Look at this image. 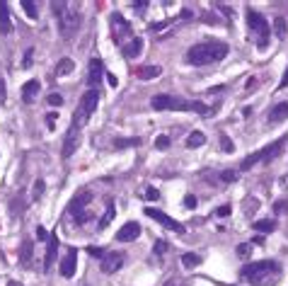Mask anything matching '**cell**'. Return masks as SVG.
<instances>
[{
    "label": "cell",
    "instance_id": "19",
    "mask_svg": "<svg viewBox=\"0 0 288 286\" xmlns=\"http://www.w3.org/2000/svg\"><path fill=\"white\" fill-rule=\"evenodd\" d=\"M288 116V102H279L269 109V124H281Z\"/></svg>",
    "mask_w": 288,
    "mask_h": 286
},
{
    "label": "cell",
    "instance_id": "27",
    "mask_svg": "<svg viewBox=\"0 0 288 286\" xmlns=\"http://www.w3.org/2000/svg\"><path fill=\"white\" fill-rule=\"evenodd\" d=\"M254 230H259V233H271V230H276V221H274V218L254 221Z\"/></svg>",
    "mask_w": 288,
    "mask_h": 286
},
{
    "label": "cell",
    "instance_id": "47",
    "mask_svg": "<svg viewBox=\"0 0 288 286\" xmlns=\"http://www.w3.org/2000/svg\"><path fill=\"white\" fill-rule=\"evenodd\" d=\"M250 245H237V255H242V257H245V255H250Z\"/></svg>",
    "mask_w": 288,
    "mask_h": 286
},
{
    "label": "cell",
    "instance_id": "21",
    "mask_svg": "<svg viewBox=\"0 0 288 286\" xmlns=\"http://www.w3.org/2000/svg\"><path fill=\"white\" fill-rule=\"evenodd\" d=\"M32 255H34V243L27 238V240H22V248H19V262L24 267H29L32 265Z\"/></svg>",
    "mask_w": 288,
    "mask_h": 286
},
{
    "label": "cell",
    "instance_id": "45",
    "mask_svg": "<svg viewBox=\"0 0 288 286\" xmlns=\"http://www.w3.org/2000/svg\"><path fill=\"white\" fill-rule=\"evenodd\" d=\"M107 83L111 85V88H116V85H119V78L114 76V73H107Z\"/></svg>",
    "mask_w": 288,
    "mask_h": 286
},
{
    "label": "cell",
    "instance_id": "1",
    "mask_svg": "<svg viewBox=\"0 0 288 286\" xmlns=\"http://www.w3.org/2000/svg\"><path fill=\"white\" fill-rule=\"evenodd\" d=\"M281 267L279 262H271V260H262V262H250L240 269V277L242 282L252 286H274L281 277Z\"/></svg>",
    "mask_w": 288,
    "mask_h": 286
},
{
    "label": "cell",
    "instance_id": "10",
    "mask_svg": "<svg viewBox=\"0 0 288 286\" xmlns=\"http://www.w3.org/2000/svg\"><path fill=\"white\" fill-rule=\"evenodd\" d=\"M121 267H124V255H121V252H107V255L99 260V269H102L104 274H114V272H119Z\"/></svg>",
    "mask_w": 288,
    "mask_h": 286
},
{
    "label": "cell",
    "instance_id": "43",
    "mask_svg": "<svg viewBox=\"0 0 288 286\" xmlns=\"http://www.w3.org/2000/svg\"><path fill=\"white\" fill-rule=\"evenodd\" d=\"M88 252H90L92 257H99V260L104 257V250H102V248H88Z\"/></svg>",
    "mask_w": 288,
    "mask_h": 286
},
{
    "label": "cell",
    "instance_id": "24",
    "mask_svg": "<svg viewBox=\"0 0 288 286\" xmlns=\"http://www.w3.org/2000/svg\"><path fill=\"white\" fill-rule=\"evenodd\" d=\"M114 216H116V206H114V204L109 201V204H107V211H104V216H102V221L97 223V228H99V230H104V228H107V226H109V223L114 221Z\"/></svg>",
    "mask_w": 288,
    "mask_h": 286
},
{
    "label": "cell",
    "instance_id": "50",
    "mask_svg": "<svg viewBox=\"0 0 288 286\" xmlns=\"http://www.w3.org/2000/svg\"><path fill=\"white\" fill-rule=\"evenodd\" d=\"M216 213H218V216H228V213H230V206H220Z\"/></svg>",
    "mask_w": 288,
    "mask_h": 286
},
{
    "label": "cell",
    "instance_id": "4",
    "mask_svg": "<svg viewBox=\"0 0 288 286\" xmlns=\"http://www.w3.org/2000/svg\"><path fill=\"white\" fill-rule=\"evenodd\" d=\"M54 7V15L58 17V29H61V37L71 39L78 27H80V15L68 7V2H51Z\"/></svg>",
    "mask_w": 288,
    "mask_h": 286
},
{
    "label": "cell",
    "instance_id": "37",
    "mask_svg": "<svg viewBox=\"0 0 288 286\" xmlns=\"http://www.w3.org/2000/svg\"><path fill=\"white\" fill-rule=\"evenodd\" d=\"M148 5H150L148 0H136V2H133V10H136L138 15H143L145 10H148Z\"/></svg>",
    "mask_w": 288,
    "mask_h": 286
},
{
    "label": "cell",
    "instance_id": "3",
    "mask_svg": "<svg viewBox=\"0 0 288 286\" xmlns=\"http://www.w3.org/2000/svg\"><path fill=\"white\" fill-rule=\"evenodd\" d=\"M150 107L158 112H196V114H211V107L203 102H192V99H180L170 95H155L150 99Z\"/></svg>",
    "mask_w": 288,
    "mask_h": 286
},
{
    "label": "cell",
    "instance_id": "51",
    "mask_svg": "<svg viewBox=\"0 0 288 286\" xmlns=\"http://www.w3.org/2000/svg\"><path fill=\"white\" fill-rule=\"evenodd\" d=\"M286 209H288V201H279V204H276V211H279V213L286 211Z\"/></svg>",
    "mask_w": 288,
    "mask_h": 286
},
{
    "label": "cell",
    "instance_id": "26",
    "mask_svg": "<svg viewBox=\"0 0 288 286\" xmlns=\"http://www.w3.org/2000/svg\"><path fill=\"white\" fill-rule=\"evenodd\" d=\"M136 146H141V138H116V141H114V148H116V151L136 148Z\"/></svg>",
    "mask_w": 288,
    "mask_h": 286
},
{
    "label": "cell",
    "instance_id": "48",
    "mask_svg": "<svg viewBox=\"0 0 288 286\" xmlns=\"http://www.w3.org/2000/svg\"><path fill=\"white\" fill-rule=\"evenodd\" d=\"M284 88H288V68L284 73V78H281V83H279V90H284Z\"/></svg>",
    "mask_w": 288,
    "mask_h": 286
},
{
    "label": "cell",
    "instance_id": "9",
    "mask_svg": "<svg viewBox=\"0 0 288 286\" xmlns=\"http://www.w3.org/2000/svg\"><path fill=\"white\" fill-rule=\"evenodd\" d=\"M145 216H150L155 223H160L162 228H167V230H175V233H184V226L182 223H177L175 218H170L167 213H162V211H158V209H145Z\"/></svg>",
    "mask_w": 288,
    "mask_h": 286
},
{
    "label": "cell",
    "instance_id": "16",
    "mask_svg": "<svg viewBox=\"0 0 288 286\" xmlns=\"http://www.w3.org/2000/svg\"><path fill=\"white\" fill-rule=\"evenodd\" d=\"M121 51H124V56H126L128 61H133V58H138V56H141V54H143V39H141V37L128 39L126 44H121Z\"/></svg>",
    "mask_w": 288,
    "mask_h": 286
},
{
    "label": "cell",
    "instance_id": "32",
    "mask_svg": "<svg viewBox=\"0 0 288 286\" xmlns=\"http://www.w3.org/2000/svg\"><path fill=\"white\" fill-rule=\"evenodd\" d=\"M32 66H34V49H27V54H24V58H22V68L29 71Z\"/></svg>",
    "mask_w": 288,
    "mask_h": 286
},
{
    "label": "cell",
    "instance_id": "6",
    "mask_svg": "<svg viewBox=\"0 0 288 286\" xmlns=\"http://www.w3.org/2000/svg\"><path fill=\"white\" fill-rule=\"evenodd\" d=\"M247 24H250V32L257 34V49H259V51H267L269 34H271V24L267 22V17L259 15L257 10H247Z\"/></svg>",
    "mask_w": 288,
    "mask_h": 286
},
{
    "label": "cell",
    "instance_id": "23",
    "mask_svg": "<svg viewBox=\"0 0 288 286\" xmlns=\"http://www.w3.org/2000/svg\"><path fill=\"white\" fill-rule=\"evenodd\" d=\"M162 73L160 66H141L138 71H136V76L141 78V80H150V78H158Z\"/></svg>",
    "mask_w": 288,
    "mask_h": 286
},
{
    "label": "cell",
    "instance_id": "28",
    "mask_svg": "<svg viewBox=\"0 0 288 286\" xmlns=\"http://www.w3.org/2000/svg\"><path fill=\"white\" fill-rule=\"evenodd\" d=\"M206 143V136L201 134V131H194V134H189L187 138V148H201Z\"/></svg>",
    "mask_w": 288,
    "mask_h": 286
},
{
    "label": "cell",
    "instance_id": "29",
    "mask_svg": "<svg viewBox=\"0 0 288 286\" xmlns=\"http://www.w3.org/2000/svg\"><path fill=\"white\" fill-rule=\"evenodd\" d=\"M19 5H22V10H24V15H27V17H32V19L39 17V10H36L34 0H22Z\"/></svg>",
    "mask_w": 288,
    "mask_h": 286
},
{
    "label": "cell",
    "instance_id": "20",
    "mask_svg": "<svg viewBox=\"0 0 288 286\" xmlns=\"http://www.w3.org/2000/svg\"><path fill=\"white\" fill-rule=\"evenodd\" d=\"M39 88H41V83L39 80H27L24 83V88H22V99L29 104V102H34V97L39 95Z\"/></svg>",
    "mask_w": 288,
    "mask_h": 286
},
{
    "label": "cell",
    "instance_id": "44",
    "mask_svg": "<svg viewBox=\"0 0 288 286\" xmlns=\"http://www.w3.org/2000/svg\"><path fill=\"white\" fill-rule=\"evenodd\" d=\"M165 250H167V243H158V245H155V248H153V252H155V255H162V252H165Z\"/></svg>",
    "mask_w": 288,
    "mask_h": 286
},
{
    "label": "cell",
    "instance_id": "2",
    "mask_svg": "<svg viewBox=\"0 0 288 286\" xmlns=\"http://www.w3.org/2000/svg\"><path fill=\"white\" fill-rule=\"evenodd\" d=\"M228 44L225 41H201L194 44L187 51V63L189 66H208V63H218L228 56Z\"/></svg>",
    "mask_w": 288,
    "mask_h": 286
},
{
    "label": "cell",
    "instance_id": "12",
    "mask_svg": "<svg viewBox=\"0 0 288 286\" xmlns=\"http://www.w3.org/2000/svg\"><path fill=\"white\" fill-rule=\"evenodd\" d=\"M111 32H114V41L121 44V39L131 34V24H128L119 12H114V15H111Z\"/></svg>",
    "mask_w": 288,
    "mask_h": 286
},
{
    "label": "cell",
    "instance_id": "15",
    "mask_svg": "<svg viewBox=\"0 0 288 286\" xmlns=\"http://www.w3.org/2000/svg\"><path fill=\"white\" fill-rule=\"evenodd\" d=\"M138 235H141V226H138L136 221H128V223H124V226L119 228L116 240H121V243H131V240H136Z\"/></svg>",
    "mask_w": 288,
    "mask_h": 286
},
{
    "label": "cell",
    "instance_id": "25",
    "mask_svg": "<svg viewBox=\"0 0 288 286\" xmlns=\"http://www.w3.org/2000/svg\"><path fill=\"white\" fill-rule=\"evenodd\" d=\"M201 262H203V257H201V255H196V252H187V255L182 257V265H184V267H187V269H194V267H198Z\"/></svg>",
    "mask_w": 288,
    "mask_h": 286
},
{
    "label": "cell",
    "instance_id": "39",
    "mask_svg": "<svg viewBox=\"0 0 288 286\" xmlns=\"http://www.w3.org/2000/svg\"><path fill=\"white\" fill-rule=\"evenodd\" d=\"M235 177H237V175H235L233 170H225V172H220V180H223V182H228V185H230V182H235Z\"/></svg>",
    "mask_w": 288,
    "mask_h": 286
},
{
    "label": "cell",
    "instance_id": "38",
    "mask_svg": "<svg viewBox=\"0 0 288 286\" xmlns=\"http://www.w3.org/2000/svg\"><path fill=\"white\" fill-rule=\"evenodd\" d=\"M46 102H49L51 107H61V104H63V97H61V95H56V93H51V95L46 97Z\"/></svg>",
    "mask_w": 288,
    "mask_h": 286
},
{
    "label": "cell",
    "instance_id": "17",
    "mask_svg": "<svg viewBox=\"0 0 288 286\" xmlns=\"http://www.w3.org/2000/svg\"><path fill=\"white\" fill-rule=\"evenodd\" d=\"M46 243H49V248H46V257H44V272H49V269L54 267V262H56V250H58V233H51Z\"/></svg>",
    "mask_w": 288,
    "mask_h": 286
},
{
    "label": "cell",
    "instance_id": "41",
    "mask_svg": "<svg viewBox=\"0 0 288 286\" xmlns=\"http://www.w3.org/2000/svg\"><path fill=\"white\" fill-rule=\"evenodd\" d=\"M145 196H148L150 201H155V199H160V191L155 190V187H148V190H145Z\"/></svg>",
    "mask_w": 288,
    "mask_h": 286
},
{
    "label": "cell",
    "instance_id": "42",
    "mask_svg": "<svg viewBox=\"0 0 288 286\" xmlns=\"http://www.w3.org/2000/svg\"><path fill=\"white\" fill-rule=\"evenodd\" d=\"M56 119H58V114H54V112H51V114L46 116V126H49L51 131H54V129H56Z\"/></svg>",
    "mask_w": 288,
    "mask_h": 286
},
{
    "label": "cell",
    "instance_id": "8",
    "mask_svg": "<svg viewBox=\"0 0 288 286\" xmlns=\"http://www.w3.org/2000/svg\"><path fill=\"white\" fill-rule=\"evenodd\" d=\"M90 201H92V191L90 190L78 191V194L71 199V204H68V213L75 216V221H78V223H88V221L92 218V213L88 211Z\"/></svg>",
    "mask_w": 288,
    "mask_h": 286
},
{
    "label": "cell",
    "instance_id": "30",
    "mask_svg": "<svg viewBox=\"0 0 288 286\" xmlns=\"http://www.w3.org/2000/svg\"><path fill=\"white\" fill-rule=\"evenodd\" d=\"M286 19L284 17H276L274 19V32H276V34H279V37H286Z\"/></svg>",
    "mask_w": 288,
    "mask_h": 286
},
{
    "label": "cell",
    "instance_id": "13",
    "mask_svg": "<svg viewBox=\"0 0 288 286\" xmlns=\"http://www.w3.org/2000/svg\"><path fill=\"white\" fill-rule=\"evenodd\" d=\"M102 73H104L102 58H92L90 66H88V85H90V90H97V83L102 80Z\"/></svg>",
    "mask_w": 288,
    "mask_h": 286
},
{
    "label": "cell",
    "instance_id": "46",
    "mask_svg": "<svg viewBox=\"0 0 288 286\" xmlns=\"http://www.w3.org/2000/svg\"><path fill=\"white\" fill-rule=\"evenodd\" d=\"M7 99V88H5V83L0 80V102H5Z\"/></svg>",
    "mask_w": 288,
    "mask_h": 286
},
{
    "label": "cell",
    "instance_id": "36",
    "mask_svg": "<svg viewBox=\"0 0 288 286\" xmlns=\"http://www.w3.org/2000/svg\"><path fill=\"white\" fill-rule=\"evenodd\" d=\"M184 206H187V209H196L198 199L194 196V194H187V196H184Z\"/></svg>",
    "mask_w": 288,
    "mask_h": 286
},
{
    "label": "cell",
    "instance_id": "31",
    "mask_svg": "<svg viewBox=\"0 0 288 286\" xmlns=\"http://www.w3.org/2000/svg\"><path fill=\"white\" fill-rule=\"evenodd\" d=\"M257 209H259V199H257V196H247V201H245V213L250 216V213H254Z\"/></svg>",
    "mask_w": 288,
    "mask_h": 286
},
{
    "label": "cell",
    "instance_id": "7",
    "mask_svg": "<svg viewBox=\"0 0 288 286\" xmlns=\"http://www.w3.org/2000/svg\"><path fill=\"white\" fill-rule=\"evenodd\" d=\"M286 141H288V136H284V138L274 141V143H271V146H267V148H262V151L247 155V158L240 163V170H250V168H254L257 163H269V160H274L279 153L284 151V143H286Z\"/></svg>",
    "mask_w": 288,
    "mask_h": 286
},
{
    "label": "cell",
    "instance_id": "11",
    "mask_svg": "<svg viewBox=\"0 0 288 286\" xmlns=\"http://www.w3.org/2000/svg\"><path fill=\"white\" fill-rule=\"evenodd\" d=\"M78 143H80V129L71 124V129L66 131V138H63V158H71L78 151Z\"/></svg>",
    "mask_w": 288,
    "mask_h": 286
},
{
    "label": "cell",
    "instance_id": "40",
    "mask_svg": "<svg viewBox=\"0 0 288 286\" xmlns=\"http://www.w3.org/2000/svg\"><path fill=\"white\" fill-rule=\"evenodd\" d=\"M36 238H39V243H44V240H49V233L44 226H36Z\"/></svg>",
    "mask_w": 288,
    "mask_h": 286
},
{
    "label": "cell",
    "instance_id": "52",
    "mask_svg": "<svg viewBox=\"0 0 288 286\" xmlns=\"http://www.w3.org/2000/svg\"><path fill=\"white\" fill-rule=\"evenodd\" d=\"M7 286H19V284H17V282H10V284H7Z\"/></svg>",
    "mask_w": 288,
    "mask_h": 286
},
{
    "label": "cell",
    "instance_id": "34",
    "mask_svg": "<svg viewBox=\"0 0 288 286\" xmlns=\"http://www.w3.org/2000/svg\"><path fill=\"white\" fill-rule=\"evenodd\" d=\"M220 148H223V153H233L235 151V146L230 143V138L225 134H220Z\"/></svg>",
    "mask_w": 288,
    "mask_h": 286
},
{
    "label": "cell",
    "instance_id": "35",
    "mask_svg": "<svg viewBox=\"0 0 288 286\" xmlns=\"http://www.w3.org/2000/svg\"><path fill=\"white\" fill-rule=\"evenodd\" d=\"M155 148H158V151H167V148H170V138H167V136H158V138H155Z\"/></svg>",
    "mask_w": 288,
    "mask_h": 286
},
{
    "label": "cell",
    "instance_id": "14",
    "mask_svg": "<svg viewBox=\"0 0 288 286\" xmlns=\"http://www.w3.org/2000/svg\"><path fill=\"white\" fill-rule=\"evenodd\" d=\"M75 265H78V250L71 248L68 255L61 260V277H66V279L75 277Z\"/></svg>",
    "mask_w": 288,
    "mask_h": 286
},
{
    "label": "cell",
    "instance_id": "49",
    "mask_svg": "<svg viewBox=\"0 0 288 286\" xmlns=\"http://www.w3.org/2000/svg\"><path fill=\"white\" fill-rule=\"evenodd\" d=\"M245 88H247V90H254V88H257V78H250V80H247V85H245Z\"/></svg>",
    "mask_w": 288,
    "mask_h": 286
},
{
    "label": "cell",
    "instance_id": "5",
    "mask_svg": "<svg viewBox=\"0 0 288 286\" xmlns=\"http://www.w3.org/2000/svg\"><path fill=\"white\" fill-rule=\"evenodd\" d=\"M97 104H99V90H88L85 95L80 97L78 109L73 112V124H75L78 129H83V126L88 124V119L95 114Z\"/></svg>",
    "mask_w": 288,
    "mask_h": 286
},
{
    "label": "cell",
    "instance_id": "33",
    "mask_svg": "<svg viewBox=\"0 0 288 286\" xmlns=\"http://www.w3.org/2000/svg\"><path fill=\"white\" fill-rule=\"evenodd\" d=\"M44 190H46L44 180H36V182H34V190H32V199H39V196L44 194Z\"/></svg>",
    "mask_w": 288,
    "mask_h": 286
},
{
    "label": "cell",
    "instance_id": "18",
    "mask_svg": "<svg viewBox=\"0 0 288 286\" xmlns=\"http://www.w3.org/2000/svg\"><path fill=\"white\" fill-rule=\"evenodd\" d=\"M12 32V19H10V5L0 0V34Z\"/></svg>",
    "mask_w": 288,
    "mask_h": 286
},
{
    "label": "cell",
    "instance_id": "22",
    "mask_svg": "<svg viewBox=\"0 0 288 286\" xmlns=\"http://www.w3.org/2000/svg\"><path fill=\"white\" fill-rule=\"evenodd\" d=\"M73 71H75V61H73V58H61V61H58V66H56V76H58V78L71 76Z\"/></svg>",
    "mask_w": 288,
    "mask_h": 286
}]
</instances>
